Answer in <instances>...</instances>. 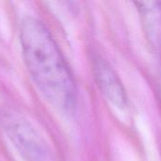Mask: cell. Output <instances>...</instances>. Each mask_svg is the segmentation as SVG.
Listing matches in <instances>:
<instances>
[{"mask_svg": "<svg viewBox=\"0 0 161 161\" xmlns=\"http://www.w3.org/2000/svg\"><path fill=\"white\" fill-rule=\"evenodd\" d=\"M20 42L27 71L45 100L58 111H72L76 102L75 81L46 25L25 17L21 23Z\"/></svg>", "mask_w": 161, "mask_h": 161, "instance_id": "obj_1", "label": "cell"}, {"mask_svg": "<svg viewBox=\"0 0 161 161\" xmlns=\"http://www.w3.org/2000/svg\"><path fill=\"white\" fill-rule=\"evenodd\" d=\"M5 130L21 155L27 161H43L45 149L37 131L21 118L11 116L5 121Z\"/></svg>", "mask_w": 161, "mask_h": 161, "instance_id": "obj_2", "label": "cell"}, {"mask_svg": "<svg viewBox=\"0 0 161 161\" xmlns=\"http://www.w3.org/2000/svg\"><path fill=\"white\" fill-rule=\"evenodd\" d=\"M93 76L103 95L115 107L125 109L127 106L125 89L112 66L102 57L92 60Z\"/></svg>", "mask_w": 161, "mask_h": 161, "instance_id": "obj_3", "label": "cell"}, {"mask_svg": "<svg viewBox=\"0 0 161 161\" xmlns=\"http://www.w3.org/2000/svg\"><path fill=\"white\" fill-rule=\"evenodd\" d=\"M135 4L148 41L161 48V2L140 1Z\"/></svg>", "mask_w": 161, "mask_h": 161, "instance_id": "obj_4", "label": "cell"}]
</instances>
